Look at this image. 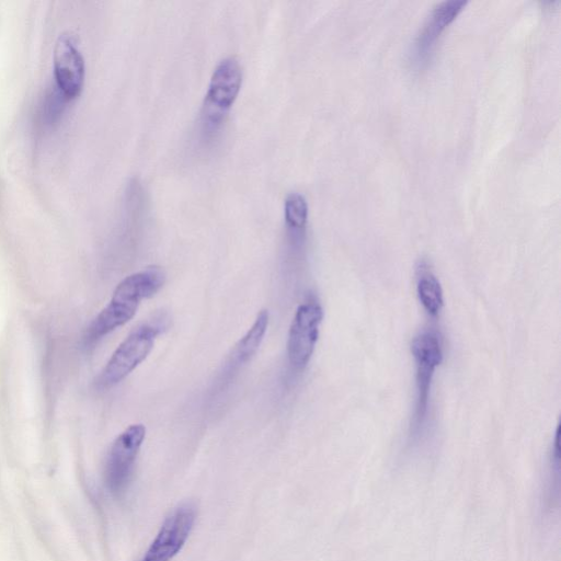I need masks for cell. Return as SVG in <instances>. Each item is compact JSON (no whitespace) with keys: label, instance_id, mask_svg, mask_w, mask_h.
<instances>
[{"label":"cell","instance_id":"cell-6","mask_svg":"<svg viewBox=\"0 0 561 561\" xmlns=\"http://www.w3.org/2000/svg\"><path fill=\"white\" fill-rule=\"evenodd\" d=\"M412 354L416 363L417 400L413 420V431L423 426L427 412L430 389L436 367L443 360L442 341L434 330L420 332L412 341Z\"/></svg>","mask_w":561,"mask_h":561},{"label":"cell","instance_id":"cell-1","mask_svg":"<svg viewBox=\"0 0 561 561\" xmlns=\"http://www.w3.org/2000/svg\"><path fill=\"white\" fill-rule=\"evenodd\" d=\"M165 282L159 266H148L126 276L115 288L107 306L94 318L84 334V343L93 345L127 323L144 299L152 297Z\"/></svg>","mask_w":561,"mask_h":561},{"label":"cell","instance_id":"cell-8","mask_svg":"<svg viewBox=\"0 0 561 561\" xmlns=\"http://www.w3.org/2000/svg\"><path fill=\"white\" fill-rule=\"evenodd\" d=\"M467 3V0H443L432 8L412 44L410 57L414 67L422 68L428 62L442 32Z\"/></svg>","mask_w":561,"mask_h":561},{"label":"cell","instance_id":"cell-3","mask_svg":"<svg viewBox=\"0 0 561 561\" xmlns=\"http://www.w3.org/2000/svg\"><path fill=\"white\" fill-rule=\"evenodd\" d=\"M165 328L164 317L142 323L133 330L117 346L98 376L100 390L114 387L125 379L151 352L156 337Z\"/></svg>","mask_w":561,"mask_h":561},{"label":"cell","instance_id":"cell-10","mask_svg":"<svg viewBox=\"0 0 561 561\" xmlns=\"http://www.w3.org/2000/svg\"><path fill=\"white\" fill-rule=\"evenodd\" d=\"M267 325L268 312L263 309L257 313L252 327L238 341L229 359L225 363L215 382L217 388L221 390L240 367L253 357L264 339Z\"/></svg>","mask_w":561,"mask_h":561},{"label":"cell","instance_id":"cell-11","mask_svg":"<svg viewBox=\"0 0 561 561\" xmlns=\"http://www.w3.org/2000/svg\"><path fill=\"white\" fill-rule=\"evenodd\" d=\"M416 272L419 299L430 314L437 316L444 306L442 286L426 260L419 262Z\"/></svg>","mask_w":561,"mask_h":561},{"label":"cell","instance_id":"cell-7","mask_svg":"<svg viewBox=\"0 0 561 561\" xmlns=\"http://www.w3.org/2000/svg\"><path fill=\"white\" fill-rule=\"evenodd\" d=\"M196 519V508L184 503L163 520L140 561H171L185 545Z\"/></svg>","mask_w":561,"mask_h":561},{"label":"cell","instance_id":"cell-2","mask_svg":"<svg viewBox=\"0 0 561 561\" xmlns=\"http://www.w3.org/2000/svg\"><path fill=\"white\" fill-rule=\"evenodd\" d=\"M241 81L242 69L234 56H227L216 65L199 113L201 134L205 139L220 128L239 93Z\"/></svg>","mask_w":561,"mask_h":561},{"label":"cell","instance_id":"cell-9","mask_svg":"<svg viewBox=\"0 0 561 561\" xmlns=\"http://www.w3.org/2000/svg\"><path fill=\"white\" fill-rule=\"evenodd\" d=\"M55 87L68 99L76 98L82 90L85 64L75 39L61 33L56 39L53 53Z\"/></svg>","mask_w":561,"mask_h":561},{"label":"cell","instance_id":"cell-5","mask_svg":"<svg viewBox=\"0 0 561 561\" xmlns=\"http://www.w3.org/2000/svg\"><path fill=\"white\" fill-rule=\"evenodd\" d=\"M145 437L146 427L133 424L113 442L104 466V482L113 494L121 495L127 489Z\"/></svg>","mask_w":561,"mask_h":561},{"label":"cell","instance_id":"cell-4","mask_svg":"<svg viewBox=\"0 0 561 561\" xmlns=\"http://www.w3.org/2000/svg\"><path fill=\"white\" fill-rule=\"evenodd\" d=\"M322 318V307L314 298L307 299L296 309L287 340V360L293 373H300L308 365L319 337Z\"/></svg>","mask_w":561,"mask_h":561}]
</instances>
